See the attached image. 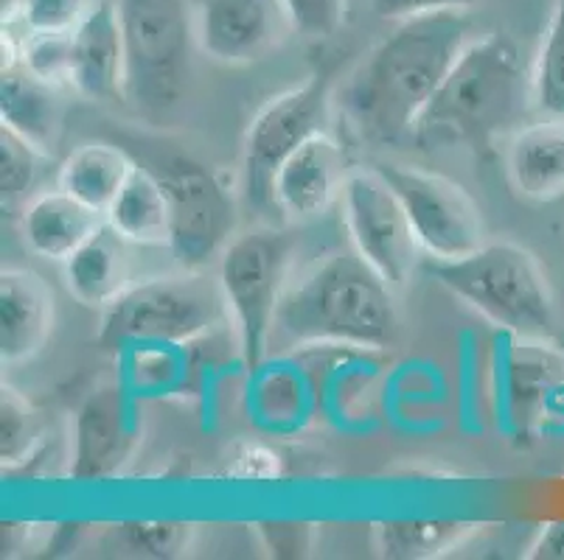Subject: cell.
<instances>
[{"mask_svg": "<svg viewBox=\"0 0 564 560\" xmlns=\"http://www.w3.org/2000/svg\"><path fill=\"white\" fill-rule=\"evenodd\" d=\"M471 40L469 12H435L399 20L348 74L340 105L354 130L373 143L413 138L441 81Z\"/></svg>", "mask_w": 564, "mask_h": 560, "instance_id": "cell-1", "label": "cell"}, {"mask_svg": "<svg viewBox=\"0 0 564 560\" xmlns=\"http://www.w3.org/2000/svg\"><path fill=\"white\" fill-rule=\"evenodd\" d=\"M536 107L533 62L509 34L471 37L413 130L419 146H491Z\"/></svg>", "mask_w": 564, "mask_h": 560, "instance_id": "cell-2", "label": "cell"}, {"mask_svg": "<svg viewBox=\"0 0 564 560\" xmlns=\"http://www.w3.org/2000/svg\"><path fill=\"white\" fill-rule=\"evenodd\" d=\"M275 333L301 348L388 351L399 333L397 289L354 246L337 250L286 284Z\"/></svg>", "mask_w": 564, "mask_h": 560, "instance_id": "cell-3", "label": "cell"}, {"mask_svg": "<svg viewBox=\"0 0 564 560\" xmlns=\"http://www.w3.org/2000/svg\"><path fill=\"white\" fill-rule=\"evenodd\" d=\"M424 270L471 311L528 342L556 333V303L536 255L511 241H486L453 261H424Z\"/></svg>", "mask_w": 564, "mask_h": 560, "instance_id": "cell-4", "label": "cell"}, {"mask_svg": "<svg viewBox=\"0 0 564 560\" xmlns=\"http://www.w3.org/2000/svg\"><path fill=\"white\" fill-rule=\"evenodd\" d=\"M124 37V105L161 121L188 96L194 9L186 0H118Z\"/></svg>", "mask_w": 564, "mask_h": 560, "instance_id": "cell-5", "label": "cell"}, {"mask_svg": "<svg viewBox=\"0 0 564 560\" xmlns=\"http://www.w3.org/2000/svg\"><path fill=\"white\" fill-rule=\"evenodd\" d=\"M228 317L219 277L183 270L132 284L101 315L99 342L107 351L177 348L205 337Z\"/></svg>", "mask_w": 564, "mask_h": 560, "instance_id": "cell-6", "label": "cell"}, {"mask_svg": "<svg viewBox=\"0 0 564 560\" xmlns=\"http://www.w3.org/2000/svg\"><path fill=\"white\" fill-rule=\"evenodd\" d=\"M290 239L275 230H250L236 235L219 255L228 320L234 322L239 353L250 373L267 362V348L275 333L281 295L286 289Z\"/></svg>", "mask_w": 564, "mask_h": 560, "instance_id": "cell-7", "label": "cell"}, {"mask_svg": "<svg viewBox=\"0 0 564 560\" xmlns=\"http://www.w3.org/2000/svg\"><path fill=\"white\" fill-rule=\"evenodd\" d=\"M335 85L332 76L312 74L267 101L250 121L242 146V191L259 210H273V177L286 157L326 132Z\"/></svg>", "mask_w": 564, "mask_h": 560, "instance_id": "cell-8", "label": "cell"}, {"mask_svg": "<svg viewBox=\"0 0 564 560\" xmlns=\"http://www.w3.org/2000/svg\"><path fill=\"white\" fill-rule=\"evenodd\" d=\"M152 172L169 199V250L183 270H205L236 230L234 194L217 172L192 157H166Z\"/></svg>", "mask_w": 564, "mask_h": 560, "instance_id": "cell-9", "label": "cell"}, {"mask_svg": "<svg viewBox=\"0 0 564 560\" xmlns=\"http://www.w3.org/2000/svg\"><path fill=\"white\" fill-rule=\"evenodd\" d=\"M373 168L397 191L427 259L453 261L486 244L484 213L464 185L402 163H379Z\"/></svg>", "mask_w": 564, "mask_h": 560, "instance_id": "cell-10", "label": "cell"}, {"mask_svg": "<svg viewBox=\"0 0 564 560\" xmlns=\"http://www.w3.org/2000/svg\"><path fill=\"white\" fill-rule=\"evenodd\" d=\"M340 202L354 250L402 292L424 250L397 191L377 168H354L343 183Z\"/></svg>", "mask_w": 564, "mask_h": 560, "instance_id": "cell-11", "label": "cell"}, {"mask_svg": "<svg viewBox=\"0 0 564 560\" xmlns=\"http://www.w3.org/2000/svg\"><path fill=\"white\" fill-rule=\"evenodd\" d=\"M141 440L135 400L121 384H105L82 400L74 418L70 476L105 482L124 471Z\"/></svg>", "mask_w": 564, "mask_h": 560, "instance_id": "cell-12", "label": "cell"}, {"mask_svg": "<svg viewBox=\"0 0 564 560\" xmlns=\"http://www.w3.org/2000/svg\"><path fill=\"white\" fill-rule=\"evenodd\" d=\"M197 48L219 65H250L279 51L292 23L281 0H199Z\"/></svg>", "mask_w": 564, "mask_h": 560, "instance_id": "cell-13", "label": "cell"}, {"mask_svg": "<svg viewBox=\"0 0 564 560\" xmlns=\"http://www.w3.org/2000/svg\"><path fill=\"white\" fill-rule=\"evenodd\" d=\"M70 87L87 101L124 105V37L118 3L96 0L70 31Z\"/></svg>", "mask_w": 564, "mask_h": 560, "instance_id": "cell-14", "label": "cell"}, {"mask_svg": "<svg viewBox=\"0 0 564 560\" xmlns=\"http://www.w3.org/2000/svg\"><path fill=\"white\" fill-rule=\"evenodd\" d=\"M343 149L326 132L286 157L273 177V208L290 222H310L332 208L346 183Z\"/></svg>", "mask_w": 564, "mask_h": 560, "instance_id": "cell-15", "label": "cell"}, {"mask_svg": "<svg viewBox=\"0 0 564 560\" xmlns=\"http://www.w3.org/2000/svg\"><path fill=\"white\" fill-rule=\"evenodd\" d=\"M54 328V292L32 270L0 275V359L20 364L45 348Z\"/></svg>", "mask_w": 564, "mask_h": 560, "instance_id": "cell-16", "label": "cell"}, {"mask_svg": "<svg viewBox=\"0 0 564 560\" xmlns=\"http://www.w3.org/2000/svg\"><path fill=\"white\" fill-rule=\"evenodd\" d=\"M63 85L45 81L23 68V62L0 74V127L18 132L40 154L51 157L65 127Z\"/></svg>", "mask_w": 564, "mask_h": 560, "instance_id": "cell-17", "label": "cell"}, {"mask_svg": "<svg viewBox=\"0 0 564 560\" xmlns=\"http://www.w3.org/2000/svg\"><path fill=\"white\" fill-rule=\"evenodd\" d=\"M105 222V213L56 188V191L37 194L25 205L20 228H23L25 246L37 259L65 264Z\"/></svg>", "mask_w": 564, "mask_h": 560, "instance_id": "cell-18", "label": "cell"}, {"mask_svg": "<svg viewBox=\"0 0 564 560\" xmlns=\"http://www.w3.org/2000/svg\"><path fill=\"white\" fill-rule=\"evenodd\" d=\"M511 188L533 202L564 197V118L547 116L511 135L506 152Z\"/></svg>", "mask_w": 564, "mask_h": 560, "instance_id": "cell-19", "label": "cell"}, {"mask_svg": "<svg viewBox=\"0 0 564 560\" xmlns=\"http://www.w3.org/2000/svg\"><path fill=\"white\" fill-rule=\"evenodd\" d=\"M63 266L68 292L87 308L105 311L132 286L130 241L107 222Z\"/></svg>", "mask_w": 564, "mask_h": 560, "instance_id": "cell-20", "label": "cell"}, {"mask_svg": "<svg viewBox=\"0 0 564 560\" xmlns=\"http://www.w3.org/2000/svg\"><path fill=\"white\" fill-rule=\"evenodd\" d=\"M135 166L138 163L130 154L112 143H82L59 166L56 188H63L65 194L90 205L99 213H107Z\"/></svg>", "mask_w": 564, "mask_h": 560, "instance_id": "cell-21", "label": "cell"}, {"mask_svg": "<svg viewBox=\"0 0 564 560\" xmlns=\"http://www.w3.org/2000/svg\"><path fill=\"white\" fill-rule=\"evenodd\" d=\"M105 219L130 244L169 246V199L152 168H132Z\"/></svg>", "mask_w": 564, "mask_h": 560, "instance_id": "cell-22", "label": "cell"}, {"mask_svg": "<svg viewBox=\"0 0 564 560\" xmlns=\"http://www.w3.org/2000/svg\"><path fill=\"white\" fill-rule=\"evenodd\" d=\"M475 530L478 524L460 518H391L377 524V549L388 560L444 558Z\"/></svg>", "mask_w": 564, "mask_h": 560, "instance_id": "cell-23", "label": "cell"}, {"mask_svg": "<svg viewBox=\"0 0 564 560\" xmlns=\"http://www.w3.org/2000/svg\"><path fill=\"white\" fill-rule=\"evenodd\" d=\"M533 96L536 110L564 118V0H553L540 51L533 56Z\"/></svg>", "mask_w": 564, "mask_h": 560, "instance_id": "cell-24", "label": "cell"}, {"mask_svg": "<svg viewBox=\"0 0 564 560\" xmlns=\"http://www.w3.org/2000/svg\"><path fill=\"white\" fill-rule=\"evenodd\" d=\"M43 443V418L14 387L0 389V460L3 469H20Z\"/></svg>", "mask_w": 564, "mask_h": 560, "instance_id": "cell-25", "label": "cell"}, {"mask_svg": "<svg viewBox=\"0 0 564 560\" xmlns=\"http://www.w3.org/2000/svg\"><path fill=\"white\" fill-rule=\"evenodd\" d=\"M110 538L124 554L172 560L192 547L194 527L186 521H124L112 527Z\"/></svg>", "mask_w": 564, "mask_h": 560, "instance_id": "cell-26", "label": "cell"}, {"mask_svg": "<svg viewBox=\"0 0 564 560\" xmlns=\"http://www.w3.org/2000/svg\"><path fill=\"white\" fill-rule=\"evenodd\" d=\"M45 154H40L18 132L0 127V194H3L7 208H12L29 194L37 179V166Z\"/></svg>", "mask_w": 564, "mask_h": 560, "instance_id": "cell-27", "label": "cell"}, {"mask_svg": "<svg viewBox=\"0 0 564 560\" xmlns=\"http://www.w3.org/2000/svg\"><path fill=\"white\" fill-rule=\"evenodd\" d=\"M25 70L54 85H70V31H29L20 43Z\"/></svg>", "mask_w": 564, "mask_h": 560, "instance_id": "cell-28", "label": "cell"}, {"mask_svg": "<svg viewBox=\"0 0 564 560\" xmlns=\"http://www.w3.org/2000/svg\"><path fill=\"white\" fill-rule=\"evenodd\" d=\"M292 29L306 40H329L346 20V0H281Z\"/></svg>", "mask_w": 564, "mask_h": 560, "instance_id": "cell-29", "label": "cell"}, {"mask_svg": "<svg viewBox=\"0 0 564 560\" xmlns=\"http://www.w3.org/2000/svg\"><path fill=\"white\" fill-rule=\"evenodd\" d=\"M96 0H25L23 25L29 31H74Z\"/></svg>", "mask_w": 564, "mask_h": 560, "instance_id": "cell-30", "label": "cell"}, {"mask_svg": "<svg viewBox=\"0 0 564 560\" xmlns=\"http://www.w3.org/2000/svg\"><path fill=\"white\" fill-rule=\"evenodd\" d=\"M484 0H371V9L382 20H408L435 12H469Z\"/></svg>", "mask_w": 564, "mask_h": 560, "instance_id": "cell-31", "label": "cell"}, {"mask_svg": "<svg viewBox=\"0 0 564 560\" xmlns=\"http://www.w3.org/2000/svg\"><path fill=\"white\" fill-rule=\"evenodd\" d=\"M261 536H264L267 547L275 549V554H290L299 558L301 549H310V524H259Z\"/></svg>", "mask_w": 564, "mask_h": 560, "instance_id": "cell-32", "label": "cell"}, {"mask_svg": "<svg viewBox=\"0 0 564 560\" xmlns=\"http://www.w3.org/2000/svg\"><path fill=\"white\" fill-rule=\"evenodd\" d=\"M531 560H564V518L547 521L531 543Z\"/></svg>", "mask_w": 564, "mask_h": 560, "instance_id": "cell-33", "label": "cell"}, {"mask_svg": "<svg viewBox=\"0 0 564 560\" xmlns=\"http://www.w3.org/2000/svg\"><path fill=\"white\" fill-rule=\"evenodd\" d=\"M25 0H0V20H3V29L14 23H23Z\"/></svg>", "mask_w": 564, "mask_h": 560, "instance_id": "cell-34", "label": "cell"}]
</instances>
